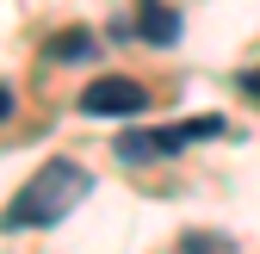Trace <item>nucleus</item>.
Masks as SVG:
<instances>
[{
    "mask_svg": "<svg viewBox=\"0 0 260 254\" xmlns=\"http://www.w3.org/2000/svg\"><path fill=\"white\" fill-rule=\"evenodd\" d=\"M242 87H248L254 100H260V69H248V75H242Z\"/></svg>",
    "mask_w": 260,
    "mask_h": 254,
    "instance_id": "obj_7",
    "label": "nucleus"
},
{
    "mask_svg": "<svg viewBox=\"0 0 260 254\" xmlns=\"http://www.w3.org/2000/svg\"><path fill=\"white\" fill-rule=\"evenodd\" d=\"M7 112H13V93H7V87H0V118H7Z\"/></svg>",
    "mask_w": 260,
    "mask_h": 254,
    "instance_id": "obj_8",
    "label": "nucleus"
},
{
    "mask_svg": "<svg viewBox=\"0 0 260 254\" xmlns=\"http://www.w3.org/2000/svg\"><path fill=\"white\" fill-rule=\"evenodd\" d=\"M143 106H149V87L130 81V75H100L81 93V112L87 118H137Z\"/></svg>",
    "mask_w": 260,
    "mask_h": 254,
    "instance_id": "obj_3",
    "label": "nucleus"
},
{
    "mask_svg": "<svg viewBox=\"0 0 260 254\" xmlns=\"http://www.w3.org/2000/svg\"><path fill=\"white\" fill-rule=\"evenodd\" d=\"M143 38H155V44H174V38H180V19H174L168 7H143Z\"/></svg>",
    "mask_w": 260,
    "mask_h": 254,
    "instance_id": "obj_5",
    "label": "nucleus"
},
{
    "mask_svg": "<svg viewBox=\"0 0 260 254\" xmlns=\"http://www.w3.org/2000/svg\"><path fill=\"white\" fill-rule=\"evenodd\" d=\"M180 254H230V242H223V236H205V230H192V236L180 242Z\"/></svg>",
    "mask_w": 260,
    "mask_h": 254,
    "instance_id": "obj_6",
    "label": "nucleus"
},
{
    "mask_svg": "<svg viewBox=\"0 0 260 254\" xmlns=\"http://www.w3.org/2000/svg\"><path fill=\"white\" fill-rule=\"evenodd\" d=\"M230 124L223 118H186V124H161V131H130L118 137V155L124 162H155V155H174L180 143H205V137H223Z\"/></svg>",
    "mask_w": 260,
    "mask_h": 254,
    "instance_id": "obj_2",
    "label": "nucleus"
},
{
    "mask_svg": "<svg viewBox=\"0 0 260 254\" xmlns=\"http://www.w3.org/2000/svg\"><path fill=\"white\" fill-rule=\"evenodd\" d=\"M87 193H93V174H87L81 162H69V155H56V162H44V168L13 193V205L0 211V230H50V224H62Z\"/></svg>",
    "mask_w": 260,
    "mask_h": 254,
    "instance_id": "obj_1",
    "label": "nucleus"
},
{
    "mask_svg": "<svg viewBox=\"0 0 260 254\" xmlns=\"http://www.w3.org/2000/svg\"><path fill=\"white\" fill-rule=\"evenodd\" d=\"M93 56V31H56V38H50V62H87Z\"/></svg>",
    "mask_w": 260,
    "mask_h": 254,
    "instance_id": "obj_4",
    "label": "nucleus"
}]
</instances>
